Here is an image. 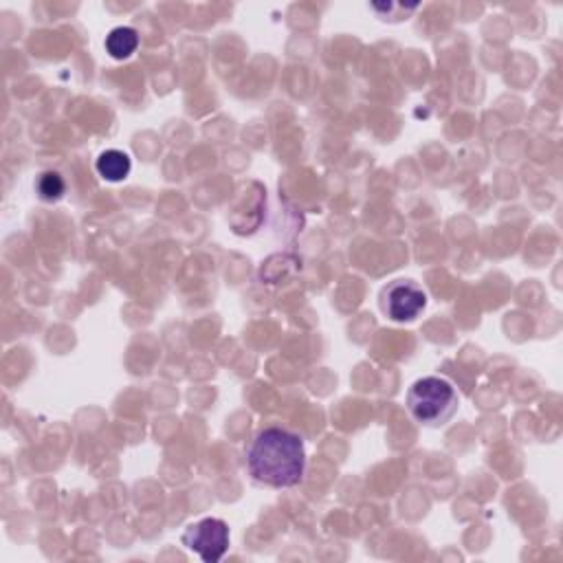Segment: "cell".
<instances>
[{
  "label": "cell",
  "mask_w": 563,
  "mask_h": 563,
  "mask_svg": "<svg viewBox=\"0 0 563 563\" xmlns=\"http://www.w3.org/2000/svg\"><path fill=\"white\" fill-rule=\"evenodd\" d=\"M251 477L271 488H290L303 479L306 449L297 433L282 427L260 429L246 446Z\"/></svg>",
  "instance_id": "cell-1"
},
{
  "label": "cell",
  "mask_w": 563,
  "mask_h": 563,
  "mask_svg": "<svg viewBox=\"0 0 563 563\" xmlns=\"http://www.w3.org/2000/svg\"><path fill=\"white\" fill-rule=\"evenodd\" d=\"M460 398L455 387L442 376L418 378L407 391V409L420 424L440 427L453 418Z\"/></svg>",
  "instance_id": "cell-2"
},
{
  "label": "cell",
  "mask_w": 563,
  "mask_h": 563,
  "mask_svg": "<svg viewBox=\"0 0 563 563\" xmlns=\"http://www.w3.org/2000/svg\"><path fill=\"white\" fill-rule=\"evenodd\" d=\"M183 543L196 552L205 563H216L229 548V528L222 519L205 517L183 532Z\"/></svg>",
  "instance_id": "cell-3"
},
{
  "label": "cell",
  "mask_w": 563,
  "mask_h": 563,
  "mask_svg": "<svg viewBox=\"0 0 563 563\" xmlns=\"http://www.w3.org/2000/svg\"><path fill=\"white\" fill-rule=\"evenodd\" d=\"M427 306V292L411 279H394L380 290V310L391 321H413Z\"/></svg>",
  "instance_id": "cell-4"
},
{
  "label": "cell",
  "mask_w": 563,
  "mask_h": 563,
  "mask_svg": "<svg viewBox=\"0 0 563 563\" xmlns=\"http://www.w3.org/2000/svg\"><path fill=\"white\" fill-rule=\"evenodd\" d=\"M97 172L106 180H123L130 174V156L121 150H106L97 158Z\"/></svg>",
  "instance_id": "cell-5"
},
{
  "label": "cell",
  "mask_w": 563,
  "mask_h": 563,
  "mask_svg": "<svg viewBox=\"0 0 563 563\" xmlns=\"http://www.w3.org/2000/svg\"><path fill=\"white\" fill-rule=\"evenodd\" d=\"M139 46V35L134 29L130 26H117L108 33L106 37V51L114 57V59H125L130 57Z\"/></svg>",
  "instance_id": "cell-6"
},
{
  "label": "cell",
  "mask_w": 563,
  "mask_h": 563,
  "mask_svg": "<svg viewBox=\"0 0 563 563\" xmlns=\"http://www.w3.org/2000/svg\"><path fill=\"white\" fill-rule=\"evenodd\" d=\"M37 191L42 200H57L64 194V180L59 174L55 172H46L40 176L37 180Z\"/></svg>",
  "instance_id": "cell-7"
}]
</instances>
